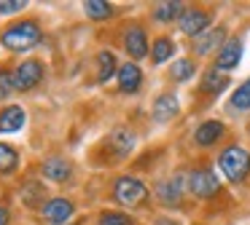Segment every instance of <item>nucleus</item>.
<instances>
[{
	"mask_svg": "<svg viewBox=\"0 0 250 225\" xmlns=\"http://www.w3.org/2000/svg\"><path fill=\"white\" fill-rule=\"evenodd\" d=\"M218 164H221V171L229 177V182H242L250 174V153L239 145H231V148L223 150Z\"/></svg>",
	"mask_w": 250,
	"mask_h": 225,
	"instance_id": "nucleus-1",
	"label": "nucleus"
},
{
	"mask_svg": "<svg viewBox=\"0 0 250 225\" xmlns=\"http://www.w3.org/2000/svg\"><path fill=\"white\" fill-rule=\"evenodd\" d=\"M38 38H41V27L35 21H17V24H11L3 32L0 40L11 51H27V48H33L38 43Z\"/></svg>",
	"mask_w": 250,
	"mask_h": 225,
	"instance_id": "nucleus-2",
	"label": "nucleus"
},
{
	"mask_svg": "<svg viewBox=\"0 0 250 225\" xmlns=\"http://www.w3.org/2000/svg\"><path fill=\"white\" fill-rule=\"evenodd\" d=\"M113 198L124 206H140L148 198V188L135 177H119L113 185Z\"/></svg>",
	"mask_w": 250,
	"mask_h": 225,
	"instance_id": "nucleus-3",
	"label": "nucleus"
},
{
	"mask_svg": "<svg viewBox=\"0 0 250 225\" xmlns=\"http://www.w3.org/2000/svg\"><path fill=\"white\" fill-rule=\"evenodd\" d=\"M188 190L194 193L196 198H212L221 193V182H218L215 171L202 166V169H194L188 174Z\"/></svg>",
	"mask_w": 250,
	"mask_h": 225,
	"instance_id": "nucleus-4",
	"label": "nucleus"
},
{
	"mask_svg": "<svg viewBox=\"0 0 250 225\" xmlns=\"http://www.w3.org/2000/svg\"><path fill=\"white\" fill-rule=\"evenodd\" d=\"M11 78H14V89L27 91V89H33V86H38L41 80H43V64L35 62V59H27V62H22L14 70Z\"/></svg>",
	"mask_w": 250,
	"mask_h": 225,
	"instance_id": "nucleus-5",
	"label": "nucleus"
},
{
	"mask_svg": "<svg viewBox=\"0 0 250 225\" xmlns=\"http://www.w3.org/2000/svg\"><path fill=\"white\" fill-rule=\"evenodd\" d=\"M178 24H180V32H186V35H191V38H199L202 32H207V27H210V14L202 11V8H186L183 14H180Z\"/></svg>",
	"mask_w": 250,
	"mask_h": 225,
	"instance_id": "nucleus-6",
	"label": "nucleus"
},
{
	"mask_svg": "<svg viewBox=\"0 0 250 225\" xmlns=\"http://www.w3.org/2000/svg\"><path fill=\"white\" fill-rule=\"evenodd\" d=\"M105 148H108V153L113 155V158H119V161L126 158V155L135 150V134H132L129 129H116V131H110Z\"/></svg>",
	"mask_w": 250,
	"mask_h": 225,
	"instance_id": "nucleus-7",
	"label": "nucleus"
},
{
	"mask_svg": "<svg viewBox=\"0 0 250 225\" xmlns=\"http://www.w3.org/2000/svg\"><path fill=\"white\" fill-rule=\"evenodd\" d=\"M186 185H188V182H186L180 174H175L172 180H164L162 185L156 188L159 201H162L164 206H178L180 198H183V188H186Z\"/></svg>",
	"mask_w": 250,
	"mask_h": 225,
	"instance_id": "nucleus-8",
	"label": "nucleus"
},
{
	"mask_svg": "<svg viewBox=\"0 0 250 225\" xmlns=\"http://www.w3.org/2000/svg\"><path fill=\"white\" fill-rule=\"evenodd\" d=\"M239 59H242V40H239V38H231V40H226L221 46V51H218L215 67L218 70H234L239 64Z\"/></svg>",
	"mask_w": 250,
	"mask_h": 225,
	"instance_id": "nucleus-9",
	"label": "nucleus"
},
{
	"mask_svg": "<svg viewBox=\"0 0 250 225\" xmlns=\"http://www.w3.org/2000/svg\"><path fill=\"white\" fill-rule=\"evenodd\" d=\"M124 48L132 59H143L148 54V38H146V30H143L140 24L129 27V30L124 32Z\"/></svg>",
	"mask_w": 250,
	"mask_h": 225,
	"instance_id": "nucleus-10",
	"label": "nucleus"
},
{
	"mask_svg": "<svg viewBox=\"0 0 250 225\" xmlns=\"http://www.w3.org/2000/svg\"><path fill=\"white\" fill-rule=\"evenodd\" d=\"M223 38H226V30H223V27H215V30L202 32L199 38H194V51L199 54V56H207V54H212L215 48L221 51Z\"/></svg>",
	"mask_w": 250,
	"mask_h": 225,
	"instance_id": "nucleus-11",
	"label": "nucleus"
},
{
	"mask_svg": "<svg viewBox=\"0 0 250 225\" xmlns=\"http://www.w3.org/2000/svg\"><path fill=\"white\" fill-rule=\"evenodd\" d=\"M43 217L54 225L67 223V220L73 217V201H67V198H51V201H46L43 204Z\"/></svg>",
	"mask_w": 250,
	"mask_h": 225,
	"instance_id": "nucleus-12",
	"label": "nucleus"
},
{
	"mask_svg": "<svg viewBox=\"0 0 250 225\" xmlns=\"http://www.w3.org/2000/svg\"><path fill=\"white\" fill-rule=\"evenodd\" d=\"M119 89L124 91V94H135L137 89H140V80H143V73H140V67H137L135 62H126V64H121L119 67Z\"/></svg>",
	"mask_w": 250,
	"mask_h": 225,
	"instance_id": "nucleus-13",
	"label": "nucleus"
},
{
	"mask_svg": "<svg viewBox=\"0 0 250 225\" xmlns=\"http://www.w3.org/2000/svg\"><path fill=\"white\" fill-rule=\"evenodd\" d=\"M223 134H226V126H223L221 121H205L194 131V139H196V145H202V148H210V145H215Z\"/></svg>",
	"mask_w": 250,
	"mask_h": 225,
	"instance_id": "nucleus-14",
	"label": "nucleus"
},
{
	"mask_svg": "<svg viewBox=\"0 0 250 225\" xmlns=\"http://www.w3.org/2000/svg\"><path fill=\"white\" fill-rule=\"evenodd\" d=\"M180 105H178V96L175 94H162L156 96V102H153V118L156 121H172L175 115H178Z\"/></svg>",
	"mask_w": 250,
	"mask_h": 225,
	"instance_id": "nucleus-15",
	"label": "nucleus"
},
{
	"mask_svg": "<svg viewBox=\"0 0 250 225\" xmlns=\"http://www.w3.org/2000/svg\"><path fill=\"white\" fill-rule=\"evenodd\" d=\"M24 126V110L17 105H8L0 110V134H8V131H19Z\"/></svg>",
	"mask_w": 250,
	"mask_h": 225,
	"instance_id": "nucleus-16",
	"label": "nucleus"
},
{
	"mask_svg": "<svg viewBox=\"0 0 250 225\" xmlns=\"http://www.w3.org/2000/svg\"><path fill=\"white\" fill-rule=\"evenodd\" d=\"M41 171H43V177L51 182H65L67 177L73 174V166H70V161H65V158H49L41 166Z\"/></svg>",
	"mask_w": 250,
	"mask_h": 225,
	"instance_id": "nucleus-17",
	"label": "nucleus"
},
{
	"mask_svg": "<svg viewBox=\"0 0 250 225\" xmlns=\"http://www.w3.org/2000/svg\"><path fill=\"white\" fill-rule=\"evenodd\" d=\"M226 86H229V78L221 75V70H215V67L202 75V91H205V94H221Z\"/></svg>",
	"mask_w": 250,
	"mask_h": 225,
	"instance_id": "nucleus-18",
	"label": "nucleus"
},
{
	"mask_svg": "<svg viewBox=\"0 0 250 225\" xmlns=\"http://www.w3.org/2000/svg\"><path fill=\"white\" fill-rule=\"evenodd\" d=\"M97 78H100V83H105V80H110L113 75H119L116 73V56H113V51H100L97 54Z\"/></svg>",
	"mask_w": 250,
	"mask_h": 225,
	"instance_id": "nucleus-19",
	"label": "nucleus"
},
{
	"mask_svg": "<svg viewBox=\"0 0 250 225\" xmlns=\"http://www.w3.org/2000/svg\"><path fill=\"white\" fill-rule=\"evenodd\" d=\"M172 54H175V43L169 40V38H156V43H153V48H151V59H153V62L162 64V62H167Z\"/></svg>",
	"mask_w": 250,
	"mask_h": 225,
	"instance_id": "nucleus-20",
	"label": "nucleus"
},
{
	"mask_svg": "<svg viewBox=\"0 0 250 225\" xmlns=\"http://www.w3.org/2000/svg\"><path fill=\"white\" fill-rule=\"evenodd\" d=\"M183 14V5L180 3H159L153 8V19L156 21H172V19H180Z\"/></svg>",
	"mask_w": 250,
	"mask_h": 225,
	"instance_id": "nucleus-21",
	"label": "nucleus"
},
{
	"mask_svg": "<svg viewBox=\"0 0 250 225\" xmlns=\"http://www.w3.org/2000/svg\"><path fill=\"white\" fill-rule=\"evenodd\" d=\"M83 11H86L89 19H108V16L113 14V5L103 3V0H86V3H83Z\"/></svg>",
	"mask_w": 250,
	"mask_h": 225,
	"instance_id": "nucleus-22",
	"label": "nucleus"
},
{
	"mask_svg": "<svg viewBox=\"0 0 250 225\" xmlns=\"http://www.w3.org/2000/svg\"><path fill=\"white\" fill-rule=\"evenodd\" d=\"M17 164H19L17 150H14L11 145H3V142H0V171H3V174H8V171L17 169Z\"/></svg>",
	"mask_w": 250,
	"mask_h": 225,
	"instance_id": "nucleus-23",
	"label": "nucleus"
},
{
	"mask_svg": "<svg viewBox=\"0 0 250 225\" xmlns=\"http://www.w3.org/2000/svg\"><path fill=\"white\" fill-rule=\"evenodd\" d=\"M194 73H196V67H194L191 59H178V62L172 64V70H169V75H172L175 80H188Z\"/></svg>",
	"mask_w": 250,
	"mask_h": 225,
	"instance_id": "nucleus-24",
	"label": "nucleus"
},
{
	"mask_svg": "<svg viewBox=\"0 0 250 225\" xmlns=\"http://www.w3.org/2000/svg\"><path fill=\"white\" fill-rule=\"evenodd\" d=\"M231 107H237V110H250V78L245 80V83L239 86L237 91H234Z\"/></svg>",
	"mask_w": 250,
	"mask_h": 225,
	"instance_id": "nucleus-25",
	"label": "nucleus"
},
{
	"mask_svg": "<svg viewBox=\"0 0 250 225\" xmlns=\"http://www.w3.org/2000/svg\"><path fill=\"white\" fill-rule=\"evenodd\" d=\"M97 225H135L129 214L124 212H103L97 220Z\"/></svg>",
	"mask_w": 250,
	"mask_h": 225,
	"instance_id": "nucleus-26",
	"label": "nucleus"
},
{
	"mask_svg": "<svg viewBox=\"0 0 250 225\" xmlns=\"http://www.w3.org/2000/svg\"><path fill=\"white\" fill-rule=\"evenodd\" d=\"M11 89H14V78H11V73L0 70V99H6V96L11 94Z\"/></svg>",
	"mask_w": 250,
	"mask_h": 225,
	"instance_id": "nucleus-27",
	"label": "nucleus"
},
{
	"mask_svg": "<svg viewBox=\"0 0 250 225\" xmlns=\"http://www.w3.org/2000/svg\"><path fill=\"white\" fill-rule=\"evenodd\" d=\"M24 8V3H19V0H14V3H0V14H14V11H22Z\"/></svg>",
	"mask_w": 250,
	"mask_h": 225,
	"instance_id": "nucleus-28",
	"label": "nucleus"
},
{
	"mask_svg": "<svg viewBox=\"0 0 250 225\" xmlns=\"http://www.w3.org/2000/svg\"><path fill=\"white\" fill-rule=\"evenodd\" d=\"M0 225H8V209L0 206Z\"/></svg>",
	"mask_w": 250,
	"mask_h": 225,
	"instance_id": "nucleus-29",
	"label": "nucleus"
},
{
	"mask_svg": "<svg viewBox=\"0 0 250 225\" xmlns=\"http://www.w3.org/2000/svg\"><path fill=\"white\" fill-rule=\"evenodd\" d=\"M153 225H178V223H175V220H169V217H159Z\"/></svg>",
	"mask_w": 250,
	"mask_h": 225,
	"instance_id": "nucleus-30",
	"label": "nucleus"
}]
</instances>
